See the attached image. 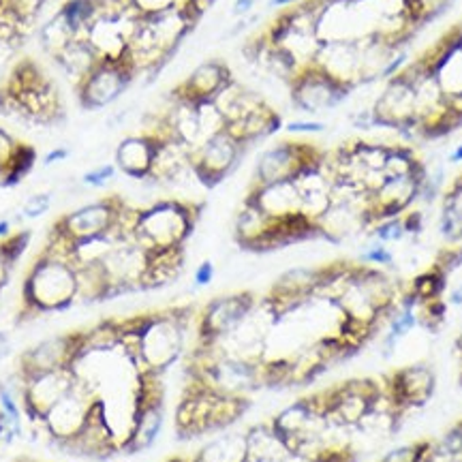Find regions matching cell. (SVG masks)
<instances>
[{"mask_svg":"<svg viewBox=\"0 0 462 462\" xmlns=\"http://www.w3.org/2000/svg\"><path fill=\"white\" fill-rule=\"evenodd\" d=\"M381 394V383L374 379H346L343 383L326 390L328 421L346 429H357L373 411Z\"/></svg>","mask_w":462,"mask_h":462,"instance_id":"30bf717a","label":"cell"},{"mask_svg":"<svg viewBox=\"0 0 462 462\" xmlns=\"http://www.w3.org/2000/svg\"><path fill=\"white\" fill-rule=\"evenodd\" d=\"M135 5L137 14L142 17H150L163 14V11H171V9H184L189 7V0H133Z\"/></svg>","mask_w":462,"mask_h":462,"instance_id":"74e56055","label":"cell"},{"mask_svg":"<svg viewBox=\"0 0 462 462\" xmlns=\"http://www.w3.org/2000/svg\"><path fill=\"white\" fill-rule=\"evenodd\" d=\"M118 176V170H116L114 163H101L92 170L84 171L82 178H79V187L82 189H103L107 187L114 178Z\"/></svg>","mask_w":462,"mask_h":462,"instance_id":"d590c367","label":"cell"},{"mask_svg":"<svg viewBox=\"0 0 462 462\" xmlns=\"http://www.w3.org/2000/svg\"><path fill=\"white\" fill-rule=\"evenodd\" d=\"M20 143L22 142L17 137H14L9 131H5L0 126V171L5 173V178H7V170L15 157L17 148H20Z\"/></svg>","mask_w":462,"mask_h":462,"instance_id":"f35d334b","label":"cell"},{"mask_svg":"<svg viewBox=\"0 0 462 462\" xmlns=\"http://www.w3.org/2000/svg\"><path fill=\"white\" fill-rule=\"evenodd\" d=\"M51 190H37V193L28 195V198L22 201L20 206V217L28 218V221H34V218H42L43 215H48L51 208Z\"/></svg>","mask_w":462,"mask_h":462,"instance_id":"e575fe53","label":"cell"},{"mask_svg":"<svg viewBox=\"0 0 462 462\" xmlns=\"http://www.w3.org/2000/svg\"><path fill=\"white\" fill-rule=\"evenodd\" d=\"M84 330L58 334V337L43 338L42 343L28 346L20 357V368L17 374L22 379L37 377L43 373L62 371V368H71V364L82 349Z\"/></svg>","mask_w":462,"mask_h":462,"instance_id":"9a60e30c","label":"cell"},{"mask_svg":"<svg viewBox=\"0 0 462 462\" xmlns=\"http://www.w3.org/2000/svg\"><path fill=\"white\" fill-rule=\"evenodd\" d=\"M195 462H245L246 460V441L245 432H225V435L212 439L208 446L193 456Z\"/></svg>","mask_w":462,"mask_h":462,"instance_id":"f546056e","label":"cell"},{"mask_svg":"<svg viewBox=\"0 0 462 462\" xmlns=\"http://www.w3.org/2000/svg\"><path fill=\"white\" fill-rule=\"evenodd\" d=\"M282 129V118L276 109L270 106L268 101L257 109H253L251 114L238 120V123L227 125V133L234 135L242 146H253V143L265 140V137H273L274 133Z\"/></svg>","mask_w":462,"mask_h":462,"instance_id":"603a6c76","label":"cell"},{"mask_svg":"<svg viewBox=\"0 0 462 462\" xmlns=\"http://www.w3.org/2000/svg\"><path fill=\"white\" fill-rule=\"evenodd\" d=\"M3 189H7V178H5V173L0 171V190Z\"/></svg>","mask_w":462,"mask_h":462,"instance_id":"f907efd6","label":"cell"},{"mask_svg":"<svg viewBox=\"0 0 462 462\" xmlns=\"http://www.w3.org/2000/svg\"><path fill=\"white\" fill-rule=\"evenodd\" d=\"M257 300L259 298L253 291L225 293V296L210 300V302L199 310L198 343H208V340L229 337V334L246 319L248 313L255 309Z\"/></svg>","mask_w":462,"mask_h":462,"instance_id":"5bb4252c","label":"cell"},{"mask_svg":"<svg viewBox=\"0 0 462 462\" xmlns=\"http://www.w3.org/2000/svg\"><path fill=\"white\" fill-rule=\"evenodd\" d=\"M215 276H217V265H215V262H212V259H204V262H201V263L198 265V268H195V273H193V285L198 287V289L208 287L212 281H215Z\"/></svg>","mask_w":462,"mask_h":462,"instance_id":"b9f144b4","label":"cell"},{"mask_svg":"<svg viewBox=\"0 0 462 462\" xmlns=\"http://www.w3.org/2000/svg\"><path fill=\"white\" fill-rule=\"evenodd\" d=\"M251 401L229 398L206 390L198 381L189 379L176 407V432L180 439H195L227 430L238 421Z\"/></svg>","mask_w":462,"mask_h":462,"instance_id":"5b68a950","label":"cell"},{"mask_svg":"<svg viewBox=\"0 0 462 462\" xmlns=\"http://www.w3.org/2000/svg\"><path fill=\"white\" fill-rule=\"evenodd\" d=\"M302 3V0H270V7H276V9H289L293 7V5Z\"/></svg>","mask_w":462,"mask_h":462,"instance_id":"681fc988","label":"cell"},{"mask_svg":"<svg viewBox=\"0 0 462 462\" xmlns=\"http://www.w3.org/2000/svg\"><path fill=\"white\" fill-rule=\"evenodd\" d=\"M263 103L265 99L262 95H257L255 90L248 88V86L238 82L236 78L215 97V106L221 109L227 125L238 123V120L251 114L253 109L263 106Z\"/></svg>","mask_w":462,"mask_h":462,"instance_id":"484cf974","label":"cell"},{"mask_svg":"<svg viewBox=\"0 0 462 462\" xmlns=\"http://www.w3.org/2000/svg\"><path fill=\"white\" fill-rule=\"evenodd\" d=\"M120 201L123 199L116 198V195H109V198L75 208V210L67 212V215L58 218V221L51 225L50 231H54L56 236L71 242V245L97 238V236L112 234L116 217H118Z\"/></svg>","mask_w":462,"mask_h":462,"instance_id":"7c38bea8","label":"cell"},{"mask_svg":"<svg viewBox=\"0 0 462 462\" xmlns=\"http://www.w3.org/2000/svg\"><path fill=\"white\" fill-rule=\"evenodd\" d=\"M351 90L338 84L330 75L323 73L317 65L300 69L296 78L289 84L291 103L304 114H323L345 103Z\"/></svg>","mask_w":462,"mask_h":462,"instance_id":"8fae6325","label":"cell"},{"mask_svg":"<svg viewBox=\"0 0 462 462\" xmlns=\"http://www.w3.org/2000/svg\"><path fill=\"white\" fill-rule=\"evenodd\" d=\"M75 39L82 37H79V32L71 26V22L60 14V7H58L54 15L43 22L42 31H39V42H42L43 51L51 58V60H54L58 54H62Z\"/></svg>","mask_w":462,"mask_h":462,"instance_id":"f1b7e54d","label":"cell"},{"mask_svg":"<svg viewBox=\"0 0 462 462\" xmlns=\"http://www.w3.org/2000/svg\"><path fill=\"white\" fill-rule=\"evenodd\" d=\"M246 199L253 201L265 217L276 223L291 221V218L302 217V204H300V193L293 182H276L263 184V187H251Z\"/></svg>","mask_w":462,"mask_h":462,"instance_id":"7402d4cb","label":"cell"},{"mask_svg":"<svg viewBox=\"0 0 462 462\" xmlns=\"http://www.w3.org/2000/svg\"><path fill=\"white\" fill-rule=\"evenodd\" d=\"M11 351H14V343H11V337L7 330H0V362L7 360L11 356Z\"/></svg>","mask_w":462,"mask_h":462,"instance_id":"f6af8a7d","label":"cell"},{"mask_svg":"<svg viewBox=\"0 0 462 462\" xmlns=\"http://www.w3.org/2000/svg\"><path fill=\"white\" fill-rule=\"evenodd\" d=\"M54 62L67 78V82L73 88H79L88 79V75L101 65V58L97 56V51L90 48L86 39H75L62 54L54 58Z\"/></svg>","mask_w":462,"mask_h":462,"instance_id":"d4e9b609","label":"cell"},{"mask_svg":"<svg viewBox=\"0 0 462 462\" xmlns=\"http://www.w3.org/2000/svg\"><path fill=\"white\" fill-rule=\"evenodd\" d=\"M198 313L193 309H167L152 310V313L135 315L137 345L135 366L142 373L163 374L170 371L187 351L189 328L198 323Z\"/></svg>","mask_w":462,"mask_h":462,"instance_id":"7a4b0ae2","label":"cell"},{"mask_svg":"<svg viewBox=\"0 0 462 462\" xmlns=\"http://www.w3.org/2000/svg\"><path fill=\"white\" fill-rule=\"evenodd\" d=\"M430 449H432L430 441L404 443V446L392 448L390 452H385L377 462H424Z\"/></svg>","mask_w":462,"mask_h":462,"instance_id":"d6a6232c","label":"cell"},{"mask_svg":"<svg viewBox=\"0 0 462 462\" xmlns=\"http://www.w3.org/2000/svg\"><path fill=\"white\" fill-rule=\"evenodd\" d=\"M381 385L394 402L396 411L404 418L413 409H421L430 402L437 388V374L430 364L411 362L398 366Z\"/></svg>","mask_w":462,"mask_h":462,"instance_id":"4fadbf2b","label":"cell"},{"mask_svg":"<svg viewBox=\"0 0 462 462\" xmlns=\"http://www.w3.org/2000/svg\"><path fill=\"white\" fill-rule=\"evenodd\" d=\"M22 379V377H20ZM75 385L73 368H62V371L43 373L37 377L22 379V394L20 402L24 409L26 420L31 424L43 421L45 415L51 411V407L65 398Z\"/></svg>","mask_w":462,"mask_h":462,"instance_id":"e0dca14e","label":"cell"},{"mask_svg":"<svg viewBox=\"0 0 462 462\" xmlns=\"http://www.w3.org/2000/svg\"><path fill=\"white\" fill-rule=\"evenodd\" d=\"M246 146L229 135L227 131L208 137L204 143L190 150V170L195 180L206 189H215L238 170L245 159Z\"/></svg>","mask_w":462,"mask_h":462,"instance_id":"ba28073f","label":"cell"},{"mask_svg":"<svg viewBox=\"0 0 462 462\" xmlns=\"http://www.w3.org/2000/svg\"><path fill=\"white\" fill-rule=\"evenodd\" d=\"M11 234H14V221L11 218H0V240H5Z\"/></svg>","mask_w":462,"mask_h":462,"instance_id":"bcb514c9","label":"cell"},{"mask_svg":"<svg viewBox=\"0 0 462 462\" xmlns=\"http://www.w3.org/2000/svg\"><path fill=\"white\" fill-rule=\"evenodd\" d=\"M448 302L452 304V306H462V282H460L458 287H454L452 291H449Z\"/></svg>","mask_w":462,"mask_h":462,"instance_id":"7dc6e473","label":"cell"},{"mask_svg":"<svg viewBox=\"0 0 462 462\" xmlns=\"http://www.w3.org/2000/svg\"><path fill=\"white\" fill-rule=\"evenodd\" d=\"M201 217V206L184 199H157L140 208L133 240L143 251L165 253L187 246Z\"/></svg>","mask_w":462,"mask_h":462,"instance_id":"277c9868","label":"cell"},{"mask_svg":"<svg viewBox=\"0 0 462 462\" xmlns=\"http://www.w3.org/2000/svg\"><path fill=\"white\" fill-rule=\"evenodd\" d=\"M234 79V71L225 60H204L171 90V99L187 103L215 101V97Z\"/></svg>","mask_w":462,"mask_h":462,"instance_id":"d6986e66","label":"cell"},{"mask_svg":"<svg viewBox=\"0 0 462 462\" xmlns=\"http://www.w3.org/2000/svg\"><path fill=\"white\" fill-rule=\"evenodd\" d=\"M371 109L374 129L398 133L402 137H420L415 88L404 71L383 82V88H381Z\"/></svg>","mask_w":462,"mask_h":462,"instance_id":"8992f818","label":"cell"},{"mask_svg":"<svg viewBox=\"0 0 462 462\" xmlns=\"http://www.w3.org/2000/svg\"><path fill=\"white\" fill-rule=\"evenodd\" d=\"M154 152H157V137L150 133H133L116 143L114 165L118 173L135 182H146L152 170Z\"/></svg>","mask_w":462,"mask_h":462,"instance_id":"44dd1931","label":"cell"},{"mask_svg":"<svg viewBox=\"0 0 462 462\" xmlns=\"http://www.w3.org/2000/svg\"><path fill=\"white\" fill-rule=\"evenodd\" d=\"M0 114L28 125H56L65 118L60 90L39 62L17 60L0 84Z\"/></svg>","mask_w":462,"mask_h":462,"instance_id":"6da1fadb","label":"cell"},{"mask_svg":"<svg viewBox=\"0 0 462 462\" xmlns=\"http://www.w3.org/2000/svg\"><path fill=\"white\" fill-rule=\"evenodd\" d=\"M460 178H462V176H460Z\"/></svg>","mask_w":462,"mask_h":462,"instance_id":"f5cc1de1","label":"cell"},{"mask_svg":"<svg viewBox=\"0 0 462 462\" xmlns=\"http://www.w3.org/2000/svg\"><path fill=\"white\" fill-rule=\"evenodd\" d=\"M78 306V274L71 259L42 251L22 285L20 319L65 313Z\"/></svg>","mask_w":462,"mask_h":462,"instance_id":"3957f363","label":"cell"},{"mask_svg":"<svg viewBox=\"0 0 462 462\" xmlns=\"http://www.w3.org/2000/svg\"><path fill=\"white\" fill-rule=\"evenodd\" d=\"M357 263L371 265V268L388 270L396 263V257H394V253H392V248L388 245H383V242L371 238V242H368L366 248H364V251L360 253V257H357Z\"/></svg>","mask_w":462,"mask_h":462,"instance_id":"836d02e7","label":"cell"},{"mask_svg":"<svg viewBox=\"0 0 462 462\" xmlns=\"http://www.w3.org/2000/svg\"><path fill=\"white\" fill-rule=\"evenodd\" d=\"M71 157V150H69L67 146H58V148H51L48 154H45L43 159V165L45 167H54L58 163H65V161Z\"/></svg>","mask_w":462,"mask_h":462,"instance_id":"7bdbcfd3","label":"cell"},{"mask_svg":"<svg viewBox=\"0 0 462 462\" xmlns=\"http://www.w3.org/2000/svg\"><path fill=\"white\" fill-rule=\"evenodd\" d=\"M326 154L319 152L310 143L300 140H282L274 146L265 148L255 161L251 187H263V184L293 182L300 173L309 167L321 165Z\"/></svg>","mask_w":462,"mask_h":462,"instance_id":"52a82bcc","label":"cell"},{"mask_svg":"<svg viewBox=\"0 0 462 462\" xmlns=\"http://www.w3.org/2000/svg\"><path fill=\"white\" fill-rule=\"evenodd\" d=\"M75 274H78V304L90 306L112 300V287L101 263L75 268Z\"/></svg>","mask_w":462,"mask_h":462,"instance_id":"83f0119b","label":"cell"},{"mask_svg":"<svg viewBox=\"0 0 462 462\" xmlns=\"http://www.w3.org/2000/svg\"><path fill=\"white\" fill-rule=\"evenodd\" d=\"M448 163L449 165H460L462 163V143H458V146H456L452 152H449Z\"/></svg>","mask_w":462,"mask_h":462,"instance_id":"c3c4849f","label":"cell"},{"mask_svg":"<svg viewBox=\"0 0 462 462\" xmlns=\"http://www.w3.org/2000/svg\"><path fill=\"white\" fill-rule=\"evenodd\" d=\"M371 238L383 242V245H396V242H402L407 238V229H404V221L402 215L401 217H390V218H381L371 227Z\"/></svg>","mask_w":462,"mask_h":462,"instance_id":"1f68e13d","label":"cell"},{"mask_svg":"<svg viewBox=\"0 0 462 462\" xmlns=\"http://www.w3.org/2000/svg\"><path fill=\"white\" fill-rule=\"evenodd\" d=\"M5 439V430H3V424H0V441H3Z\"/></svg>","mask_w":462,"mask_h":462,"instance_id":"816d5d0a","label":"cell"},{"mask_svg":"<svg viewBox=\"0 0 462 462\" xmlns=\"http://www.w3.org/2000/svg\"><path fill=\"white\" fill-rule=\"evenodd\" d=\"M28 242H31V234L28 231H17V234L7 236L5 240H0V257L9 265H14L22 257V253L26 251Z\"/></svg>","mask_w":462,"mask_h":462,"instance_id":"8d00e7d4","label":"cell"},{"mask_svg":"<svg viewBox=\"0 0 462 462\" xmlns=\"http://www.w3.org/2000/svg\"><path fill=\"white\" fill-rule=\"evenodd\" d=\"M446 287H448V274H443L441 270L432 265L430 270H424V273L413 276L407 293L415 300V304H426V302H435V300H441L443 293H446Z\"/></svg>","mask_w":462,"mask_h":462,"instance_id":"4dcf8cb0","label":"cell"},{"mask_svg":"<svg viewBox=\"0 0 462 462\" xmlns=\"http://www.w3.org/2000/svg\"><path fill=\"white\" fill-rule=\"evenodd\" d=\"M184 262H187L184 248L152 253V255H150L146 281H143V291H152V289H163L167 285H171V282L182 274Z\"/></svg>","mask_w":462,"mask_h":462,"instance_id":"4316f807","label":"cell"},{"mask_svg":"<svg viewBox=\"0 0 462 462\" xmlns=\"http://www.w3.org/2000/svg\"><path fill=\"white\" fill-rule=\"evenodd\" d=\"M253 7H255V0H236L234 3V9H231V14H234L236 17H246L248 14H251Z\"/></svg>","mask_w":462,"mask_h":462,"instance_id":"ee69618b","label":"cell"},{"mask_svg":"<svg viewBox=\"0 0 462 462\" xmlns=\"http://www.w3.org/2000/svg\"><path fill=\"white\" fill-rule=\"evenodd\" d=\"M282 129L291 135H317V133L326 131L328 126L321 120H291V123L282 125Z\"/></svg>","mask_w":462,"mask_h":462,"instance_id":"60d3db41","label":"cell"},{"mask_svg":"<svg viewBox=\"0 0 462 462\" xmlns=\"http://www.w3.org/2000/svg\"><path fill=\"white\" fill-rule=\"evenodd\" d=\"M95 404V392H92L88 385H84L82 381L75 379L73 390L51 407V411L45 415L43 421H39V424L34 426H42L48 441L62 449L67 443H71L73 439L82 432L86 421L90 420Z\"/></svg>","mask_w":462,"mask_h":462,"instance_id":"9c48e42d","label":"cell"},{"mask_svg":"<svg viewBox=\"0 0 462 462\" xmlns=\"http://www.w3.org/2000/svg\"><path fill=\"white\" fill-rule=\"evenodd\" d=\"M245 441H246L245 462H282L289 454H291L279 432L273 429L270 420L262 421V424L251 426V429L245 432Z\"/></svg>","mask_w":462,"mask_h":462,"instance_id":"cb8c5ba5","label":"cell"},{"mask_svg":"<svg viewBox=\"0 0 462 462\" xmlns=\"http://www.w3.org/2000/svg\"><path fill=\"white\" fill-rule=\"evenodd\" d=\"M148 263L150 253L143 251L135 240L118 242V246L101 263L107 274L109 287H112V298L143 291Z\"/></svg>","mask_w":462,"mask_h":462,"instance_id":"2e32d148","label":"cell"},{"mask_svg":"<svg viewBox=\"0 0 462 462\" xmlns=\"http://www.w3.org/2000/svg\"><path fill=\"white\" fill-rule=\"evenodd\" d=\"M435 268L441 270L443 274H452L454 270H458L462 265V248L460 246H449L446 251H441L437 255V262L432 263Z\"/></svg>","mask_w":462,"mask_h":462,"instance_id":"ab89813d","label":"cell"},{"mask_svg":"<svg viewBox=\"0 0 462 462\" xmlns=\"http://www.w3.org/2000/svg\"><path fill=\"white\" fill-rule=\"evenodd\" d=\"M323 73L354 92L362 84V48L360 43H321L315 62Z\"/></svg>","mask_w":462,"mask_h":462,"instance_id":"ffe728a7","label":"cell"},{"mask_svg":"<svg viewBox=\"0 0 462 462\" xmlns=\"http://www.w3.org/2000/svg\"><path fill=\"white\" fill-rule=\"evenodd\" d=\"M133 79H135V75L126 65L101 62L88 75V79L79 88H75L78 103L86 112H99V109L114 106L129 90Z\"/></svg>","mask_w":462,"mask_h":462,"instance_id":"ac0fdd59","label":"cell"}]
</instances>
